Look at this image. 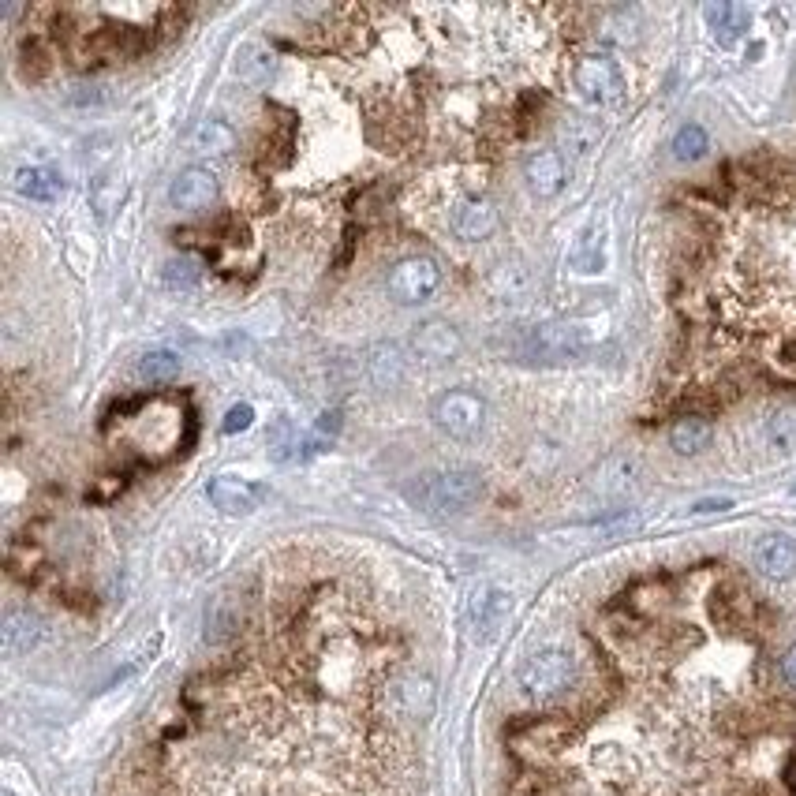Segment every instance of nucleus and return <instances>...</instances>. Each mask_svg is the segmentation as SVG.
<instances>
[{
    "label": "nucleus",
    "instance_id": "nucleus-1",
    "mask_svg": "<svg viewBox=\"0 0 796 796\" xmlns=\"http://www.w3.org/2000/svg\"><path fill=\"white\" fill-rule=\"evenodd\" d=\"M408 498L430 516H460L483 498V479L468 468L427 471L408 486Z\"/></svg>",
    "mask_w": 796,
    "mask_h": 796
},
{
    "label": "nucleus",
    "instance_id": "nucleus-2",
    "mask_svg": "<svg viewBox=\"0 0 796 796\" xmlns=\"http://www.w3.org/2000/svg\"><path fill=\"white\" fill-rule=\"evenodd\" d=\"M576 677V662H572L569 651L561 647H546V651H535L531 658H524V666L516 673V681L524 688V696L531 699H554L561 696L565 688Z\"/></svg>",
    "mask_w": 796,
    "mask_h": 796
},
{
    "label": "nucleus",
    "instance_id": "nucleus-3",
    "mask_svg": "<svg viewBox=\"0 0 796 796\" xmlns=\"http://www.w3.org/2000/svg\"><path fill=\"white\" fill-rule=\"evenodd\" d=\"M598 337H602V333L591 329L587 322H554V326L531 329L524 352L531 359H569V356L587 352Z\"/></svg>",
    "mask_w": 796,
    "mask_h": 796
},
{
    "label": "nucleus",
    "instance_id": "nucleus-4",
    "mask_svg": "<svg viewBox=\"0 0 796 796\" xmlns=\"http://www.w3.org/2000/svg\"><path fill=\"white\" fill-rule=\"evenodd\" d=\"M434 423H438L449 438L456 441H471L486 423V404L479 393H468V389H449L434 400Z\"/></svg>",
    "mask_w": 796,
    "mask_h": 796
},
{
    "label": "nucleus",
    "instance_id": "nucleus-5",
    "mask_svg": "<svg viewBox=\"0 0 796 796\" xmlns=\"http://www.w3.org/2000/svg\"><path fill=\"white\" fill-rule=\"evenodd\" d=\"M572 83L583 101L591 105H621L625 101V75L610 57H583L572 72Z\"/></svg>",
    "mask_w": 796,
    "mask_h": 796
},
{
    "label": "nucleus",
    "instance_id": "nucleus-6",
    "mask_svg": "<svg viewBox=\"0 0 796 796\" xmlns=\"http://www.w3.org/2000/svg\"><path fill=\"white\" fill-rule=\"evenodd\" d=\"M438 288H441V266L434 258H404L389 273V296L397 299V303H404V307L427 303Z\"/></svg>",
    "mask_w": 796,
    "mask_h": 796
},
{
    "label": "nucleus",
    "instance_id": "nucleus-7",
    "mask_svg": "<svg viewBox=\"0 0 796 796\" xmlns=\"http://www.w3.org/2000/svg\"><path fill=\"white\" fill-rule=\"evenodd\" d=\"M206 498L225 516H243V512H255L266 501V486L251 483V479H236V475H217L206 486Z\"/></svg>",
    "mask_w": 796,
    "mask_h": 796
},
{
    "label": "nucleus",
    "instance_id": "nucleus-8",
    "mask_svg": "<svg viewBox=\"0 0 796 796\" xmlns=\"http://www.w3.org/2000/svg\"><path fill=\"white\" fill-rule=\"evenodd\" d=\"M169 202L176 210H187V214H202L217 202V176L202 165H191L184 169L169 187Z\"/></svg>",
    "mask_w": 796,
    "mask_h": 796
},
{
    "label": "nucleus",
    "instance_id": "nucleus-9",
    "mask_svg": "<svg viewBox=\"0 0 796 796\" xmlns=\"http://www.w3.org/2000/svg\"><path fill=\"white\" fill-rule=\"evenodd\" d=\"M512 613V595L501 587H479L468 602V625L479 640H494Z\"/></svg>",
    "mask_w": 796,
    "mask_h": 796
},
{
    "label": "nucleus",
    "instance_id": "nucleus-10",
    "mask_svg": "<svg viewBox=\"0 0 796 796\" xmlns=\"http://www.w3.org/2000/svg\"><path fill=\"white\" fill-rule=\"evenodd\" d=\"M453 232L460 240H486V236H494L498 232V206L490 199H464L456 202L453 210Z\"/></svg>",
    "mask_w": 796,
    "mask_h": 796
},
{
    "label": "nucleus",
    "instance_id": "nucleus-11",
    "mask_svg": "<svg viewBox=\"0 0 796 796\" xmlns=\"http://www.w3.org/2000/svg\"><path fill=\"white\" fill-rule=\"evenodd\" d=\"M755 569L767 580H789L796 572V542L789 535H763L755 542Z\"/></svg>",
    "mask_w": 796,
    "mask_h": 796
},
{
    "label": "nucleus",
    "instance_id": "nucleus-12",
    "mask_svg": "<svg viewBox=\"0 0 796 796\" xmlns=\"http://www.w3.org/2000/svg\"><path fill=\"white\" fill-rule=\"evenodd\" d=\"M524 176L539 199H554L557 191L565 187V157L557 150H535L524 161Z\"/></svg>",
    "mask_w": 796,
    "mask_h": 796
},
{
    "label": "nucleus",
    "instance_id": "nucleus-13",
    "mask_svg": "<svg viewBox=\"0 0 796 796\" xmlns=\"http://www.w3.org/2000/svg\"><path fill=\"white\" fill-rule=\"evenodd\" d=\"M703 19H707V27H711L725 45H729V42H737L740 34L748 30V23H752V12H748L744 4L711 0V4H703Z\"/></svg>",
    "mask_w": 796,
    "mask_h": 796
},
{
    "label": "nucleus",
    "instance_id": "nucleus-14",
    "mask_svg": "<svg viewBox=\"0 0 796 796\" xmlns=\"http://www.w3.org/2000/svg\"><path fill=\"white\" fill-rule=\"evenodd\" d=\"M15 191L30 202H53L64 195V180H60V172L34 165V169L15 172Z\"/></svg>",
    "mask_w": 796,
    "mask_h": 796
},
{
    "label": "nucleus",
    "instance_id": "nucleus-15",
    "mask_svg": "<svg viewBox=\"0 0 796 796\" xmlns=\"http://www.w3.org/2000/svg\"><path fill=\"white\" fill-rule=\"evenodd\" d=\"M711 423L707 419H699V415H688V419H677L673 430H669V445H673V453L681 456H696L703 453L707 445H711Z\"/></svg>",
    "mask_w": 796,
    "mask_h": 796
},
{
    "label": "nucleus",
    "instance_id": "nucleus-16",
    "mask_svg": "<svg viewBox=\"0 0 796 796\" xmlns=\"http://www.w3.org/2000/svg\"><path fill=\"white\" fill-rule=\"evenodd\" d=\"M42 636V625H38V617L34 613H23V610H12L4 617V651L8 654H23L30 651L34 643Z\"/></svg>",
    "mask_w": 796,
    "mask_h": 796
},
{
    "label": "nucleus",
    "instance_id": "nucleus-17",
    "mask_svg": "<svg viewBox=\"0 0 796 796\" xmlns=\"http://www.w3.org/2000/svg\"><path fill=\"white\" fill-rule=\"evenodd\" d=\"M636 475H640V460L636 456H610L602 471L595 475V486L602 494H625L628 486L636 483Z\"/></svg>",
    "mask_w": 796,
    "mask_h": 796
},
{
    "label": "nucleus",
    "instance_id": "nucleus-18",
    "mask_svg": "<svg viewBox=\"0 0 796 796\" xmlns=\"http://www.w3.org/2000/svg\"><path fill=\"white\" fill-rule=\"evenodd\" d=\"M191 150L195 154H210V157H221V154H232L236 150V131L221 124V120H202L195 135H191Z\"/></svg>",
    "mask_w": 796,
    "mask_h": 796
},
{
    "label": "nucleus",
    "instance_id": "nucleus-19",
    "mask_svg": "<svg viewBox=\"0 0 796 796\" xmlns=\"http://www.w3.org/2000/svg\"><path fill=\"white\" fill-rule=\"evenodd\" d=\"M456 348H460V341H456V333L449 326H423L415 333V352H419V359H427V363L449 359Z\"/></svg>",
    "mask_w": 796,
    "mask_h": 796
},
{
    "label": "nucleus",
    "instance_id": "nucleus-20",
    "mask_svg": "<svg viewBox=\"0 0 796 796\" xmlns=\"http://www.w3.org/2000/svg\"><path fill=\"white\" fill-rule=\"evenodd\" d=\"M135 370H139L143 382H172L180 374V356L169 352V348H157V352H146Z\"/></svg>",
    "mask_w": 796,
    "mask_h": 796
},
{
    "label": "nucleus",
    "instance_id": "nucleus-21",
    "mask_svg": "<svg viewBox=\"0 0 796 796\" xmlns=\"http://www.w3.org/2000/svg\"><path fill=\"white\" fill-rule=\"evenodd\" d=\"M767 441L778 453H796V408H782L767 419Z\"/></svg>",
    "mask_w": 796,
    "mask_h": 796
},
{
    "label": "nucleus",
    "instance_id": "nucleus-22",
    "mask_svg": "<svg viewBox=\"0 0 796 796\" xmlns=\"http://www.w3.org/2000/svg\"><path fill=\"white\" fill-rule=\"evenodd\" d=\"M707 146H711V139H707V131L699 128V124H684L673 135V157L677 161H699V157L707 154Z\"/></svg>",
    "mask_w": 796,
    "mask_h": 796
},
{
    "label": "nucleus",
    "instance_id": "nucleus-23",
    "mask_svg": "<svg viewBox=\"0 0 796 796\" xmlns=\"http://www.w3.org/2000/svg\"><path fill=\"white\" fill-rule=\"evenodd\" d=\"M236 72H240L243 83H251V86L270 83V75H273V57H270V53H262V49H243L240 64H236Z\"/></svg>",
    "mask_w": 796,
    "mask_h": 796
},
{
    "label": "nucleus",
    "instance_id": "nucleus-24",
    "mask_svg": "<svg viewBox=\"0 0 796 796\" xmlns=\"http://www.w3.org/2000/svg\"><path fill=\"white\" fill-rule=\"evenodd\" d=\"M561 139H565V146H569L572 154H591L598 146V128L591 124V120H569L565 128H561Z\"/></svg>",
    "mask_w": 796,
    "mask_h": 796
},
{
    "label": "nucleus",
    "instance_id": "nucleus-25",
    "mask_svg": "<svg viewBox=\"0 0 796 796\" xmlns=\"http://www.w3.org/2000/svg\"><path fill=\"white\" fill-rule=\"evenodd\" d=\"M199 277H202V266L195 258H172L169 266H165V281H169L172 288H191Z\"/></svg>",
    "mask_w": 796,
    "mask_h": 796
},
{
    "label": "nucleus",
    "instance_id": "nucleus-26",
    "mask_svg": "<svg viewBox=\"0 0 796 796\" xmlns=\"http://www.w3.org/2000/svg\"><path fill=\"white\" fill-rule=\"evenodd\" d=\"M266 445L273 449V460H285L288 449H299V438H296V430H292V423H288V419H277V427L270 430Z\"/></svg>",
    "mask_w": 796,
    "mask_h": 796
},
{
    "label": "nucleus",
    "instance_id": "nucleus-27",
    "mask_svg": "<svg viewBox=\"0 0 796 796\" xmlns=\"http://www.w3.org/2000/svg\"><path fill=\"white\" fill-rule=\"evenodd\" d=\"M120 199H124V184H120V180H98V187H94V206H98L101 217L109 214V210H116Z\"/></svg>",
    "mask_w": 796,
    "mask_h": 796
},
{
    "label": "nucleus",
    "instance_id": "nucleus-28",
    "mask_svg": "<svg viewBox=\"0 0 796 796\" xmlns=\"http://www.w3.org/2000/svg\"><path fill=\"white\" fill-rule=\"evenodd\" d=\"M572 262H576L583 273H595L598 266H602V243H595V232H591V236H583L580 251L572 255Z\"/></svg>",
    "mask_w": 796,
    "mask_h": 796
},
{
    "label": "nucleus",
    "instance_id": "nucleus-29",
    "mask_svg": "<svg viewBox=\"0 0 796 796\" xmlns=\"http://www.w3.org/2000/svg\"><path fill=\"white\" fill-rule=\"evenodd\" d=\"M251 423H255V408H251V404H236V408H228L221 430H225V434H240V430H247Z\"/></svg>",
    "mask_w": 796,
    "mask_h": 796
},
{
    "label": "nucleus",
    "instance_id": "nucleus-30",
    "mask_svg": "<svg viewBox=\"0 0 796 796\" xmlns=\"http://www.w3.org/2000/svg\"><path fill=\"white\" fill-rule=\"evenodd\" d=\"M782 677L796 688V643L785 651V658H782Z\"/></svg>",
    "mask_w": 796,
    "mask_h": 796
},
{
    "label": "nucleus",
    "instance_id": "nucleus-31",
    "mask_svg": "<svg viewBox=\"0 0 796 796\" xmlns=\"http://www.w3.org/2000/svg\"><path fill=\"white\" fill-rule=\"evenodd\" d=\"M722 509H733V501L729 498H711V501H699L692 512H722Z\"/></svg>",
    "mask_w": 796,
    "mask_h": 796
},
{
    "label": "nucleus",
    "instance_id": "nucleus-32",
    "mask_svg": "<svg viewBox=\"0 0 796 796\" xmlns=\"http://www.w3.org/2000/svg\"><path fill=\"white\" fill-rule=\"evenodd\" d=\"M0 796H15V793H0Z\"/></svg>",
    "mask_w": 796,
    "mask_h": 796
},
{
    "label": "nucleus",
    "instance_id": "nucleus-33",
    "mask_svg": "<svg viewBox=\"0 0 796 796\" xmlns=\"http://www.w3.org/2000/svg\"><path fill=\"white\" fill-rule=\"evenodd\" d=\"M793 494H796V486H793Z\"/></svg>",
    "mask_w": 796,
    "mask_h": 796
}]
</instances>
